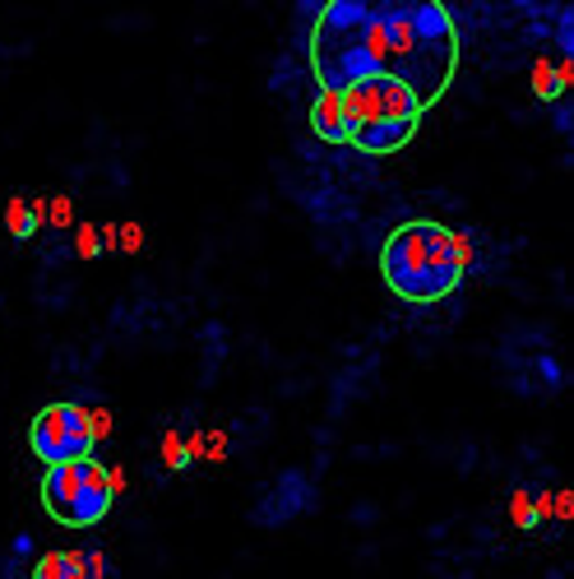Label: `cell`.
<instances>
[{"instance_id": "cell-11", "label": "cell", "mask_w": 574, "mask_h": 579, "mask_svg": "<svg viewBox=\"0 0 574 579\" xmlns=\"http://www.w3.org/2000/svg\"><path fill=\"white\" fill-rule=\"evenodd\" d=\"M74 251H80L84 260H93L102 251V232L93 223H80V227H74Z\"/></svg>"}, {"instance_id": "cell-10", "label": "cell", "mask_w": 574, "mask_h": 579, "mask_svg": "<svg viewBox=\"0 0 574 579\" xmlns=\"http://www.w3.org/2000/svg\"><path fill=\"white\" fill-rule=\"evenodd\" d=\"M33 579H84V551H47L33 566Z\"/></svg>"}, {"instance_id": "cell-6", "label": "cell", "mask_w": 574, "mask_h": 579, "mask_svg": "<svg viewBox=\"0 0 574 579\" xmlns=\"http://www.w3.org/2000/svg\"><path fill=\"white\" fill-rule=\"evenodd\" d=\"M310 130L325 140V144H348V121H344V98L338 93H316L310 102Z\"/></svg>"}, {"instance_id": "cell-5", "label": "cell", "mask_w": 574, "mask_h": 579, "mask_svg": "<svg viewBox=\"0 0 574 579\" xmlns=\"http://www.w3.org/2000/svg\"><path fill=\"white\" fill-rule=\"evenodd\" d=\"M344 98V121H348V144L357 130H367V125H385V121H408L417 125L422 121V102H417L412 89H403L399 79H371V84H357L348 93H338Z\"/></svg>"}, {"instance_id": "cell-1", "label": "cell", "mask_w": 574, "mask_h": 579, "mask_svg": "<svg viewBox=\"0 0 574 579\" xmlns=\"http://www.w3.org/2000/svg\"><path fill=\"white\" fill-rule=\"evenodd\" d=\"M459 65V29L445 6H367L329 0L310 33V70L325 93H348L371 79H399L422 108L450 89Z\"/></svg>"}, {"instance_id": "cell-9", "label": "cell", "mask_w": 574, "mask_h": 579, "mask_svg": "<svg viewBox=\"0 0 574 579\" xmlns=\"http://www.w3.org/2000/svg\"><path fill=\"white\" fill-rule=\"evenodd\" d=\"M42 219H47V204H42V200H33V204L10 200V204H6V227L19 236V242H29L33 232H42Z\"/></svg>"}, {"instance_id": "cell-16", "label": "cell", "mask_w": 574, "mask_h": 579, "mask_svg": "<svg viewBox=\"0 0 574 579\" xmlns=\"http://www.w3.org/2000/svg\"><path fill=\"white\" fill-rule=\"evenodd\" d=\"M107 431H112V413H107V408H93V436L102 440Z\"/></svg>"}, {"instance_id": "cell-13", "label": "cell", "mask_w": 574, "mask_h": 579, "mask_svg": "<svg viewBox=\"0 0 574 579\" xmlns=\"http://www.w3.org/2000/svg\"><path fill=\"white\" fill-rule=\"evenodd\" d=\"M84 579H112V566L102 551H84Z\"/></svg>"}, {"instance_id": "cell-8", "label": "cell", "mask_w": 574, "mask_h": 579, "mask_svg": "<svg viewBox=\"0 0 574 579\" xmlns=\"http://www.w3.org/2000/svg\"><path fill=\"white\" fill-rule=\"evenodd\" d=\"M570 84H574V61H561V65H552V61H537V65H533V89H537V98L556 102Z\"/></svg>"}, {"instance_id": "cell-2", "label": "cell", "mask_w": 574, "mask_h": 579, "mask_svg": "<svg viewBox=\"0 0 574 579\" xmlns=\"http://www.w3.org/2000/svg\"><path fill=\"white\" fill-rule=\"evenodd\" d=\"M468 260H473V246H468L463 232H450L445 223H431V219H412L385 236L380 274L399 302L435 306L459 293Z\"/></svg>"}, {"instance_id": "cell-12", "label": "cell", "mask_w": 574, "mask_h": 579, "mask_svg": "<svg viewBox=\"0 0 574 579\" xmlns=\"http://www.w3.org/2000/svg\"><path fill=\"white\" fill-rule=\"evenodd\" d=\"M163 450H167V468H186L191 464V450H186V440H181L176 431H167V440H163Z\"/></svg>"}, {"instance_id": "cell-14", "label": "cell", "mask_w": 574, "mask_h": 579, "mask_svg": "<svg viewBox=\"0 0 574 579\" xmlns=\"http://www.w3.org/2000/svg\"><path fill=\"white\" fill-rule=\"evenodd\" d=\"M70 219H74L70 195H57V200H51V223H57V227H70Z\"/></svg>"}, {"instance_id": "cell-7", "label": "cell", "mask_w": 574, "mask_h": 579, "mask_svg": "<svg viewBox=\"0 0 574 579\" xmlns=\"http://www.w3.org/2000/svg\"><path fill=\"white\" fill-rule=\"evenodd\" d=\"M412 135H417V125H408V121H385V125H367V130H357V135H352V149H361V153L380 158V153H399Z\"/></svg>"}, {"instance_id": "cell-15", "label": "cell", "mask_w": 574, "mask_h": 579, "mask_svg": "<svg viewBox=\"0 0 574 579\" xmlns=\"http://www.w3.org/2000/svg\"><path fill=\"white\" fill-rule=\"evenodd\" d=\"M121 246H125V251H140V246H144L140 223H125V227H121Z\"/></svg>"}, {"instance_id": "cell-4", "label": "cell", "mask_w": 574, "mask_h": 579, "mask_svg": "<svg viewBox=\"0 0 574 579\" xmlns=\"http://www.w3.org/2000/svg\"><path fill=\"white\" fill-rule=\"evenodd\" d=\"M29 445L47 468L70 464V459H93V450H98L93 413L84 404H47L29 427Z\"/></svg>"}, {"instance_id": "cell-3", "label": "cell", "mask_w": 574, "mask_h": 579, "mask_svg": "<svg viewBox=\"0 0 574 579\" xmlns=\"http://www.w3.org/2000/svg\"><path fill=\"white\" fill-rule=\"evenodd\" d=\"M116 501V491L107 482V468L98 459H70V464H51L42 478V510L65 524V529H93L107 519Z\"/></svg>"}, {"instance_id": "cell-17", "label": "cell", "mask_w": 574, "mask_h": 579, "mask_svg": "<svg viewBox=\"0 0 574 579\" xmlns=\"http://www.w3.org/2000/svg\"><path fill=\"white\" fill-rule=\"evenodd\" d=\"M98 232H102V246H107V251L121 246V227H98Z\"/></svg>"}]
</instances>
